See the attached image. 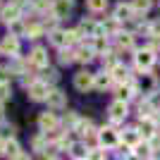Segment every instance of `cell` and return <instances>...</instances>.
Masks as SVG:
<instances>
[{
  "mask_svg": "<svg viewBox=\"0 0 160 160\" xmlns=\"http://www.w3.org/2000/svg\"><path fill=\"white\" fill-rule=\"evenodd\" d=\"M134 62H136V67H139V69H151V67H153V62H155V55H153V50H151V48H146V50H139V53L134 55Z\"/></svg>",
  "mask_w": 160,
  "mask_h": 160,
  "instance_id": "cell-1",
  "label": "cell"
},
{
  "mask_svg": "<svg viewBox=\"0 0 160 160\" xmlns=\"http://www.w3.org/2000/svg\"><path fill=\"white\" fill-rule=\"evenodd\" d=\"M74 86L79 88V91H88L91 86H96V74L91 72H79L74 77Z\"/></svg>",
  "mask_w": 160,
  "mask_h": 160,
  "instance_id": "cell-2",
  "label": "cell"
},
{
  "mask_svg": "<svg viewBox=\"0 0 160 160\" xmlns=\"http://www.w3.org/2000/svg\"><path fill=\"white\" fill-rule=\"evenodd\" d=\"M0 53L2 55H17L19 53V38L17 36H5L0 41Z\"/></svg>",
  "mask_w": 160,
  "mask_h": 160,
  "instance_id": "cell-3",
  "label": "cell"
},
{
  "mask_svg": "<svg viewBox=\"0 0 160 160\" xmlns=\"http://www.w3.org/2000/svg\"><path fill=\"white\" fill-rule=\"evenodd\" d=\"M48 84H43V81H33L31 86H29V96H31V100H46L48 98Z\"/></svg>",
  "mask_w": 160,
  "mask_h": 160,
  "instance_id": "cell-4",
  "label": "cell"
},
{
  "mask_svg": "<svg viewBox=\"0 0 160 160\" xmlns=\"http://www.w3.org/2000/svg\"><path fill=\"white\" fill-rule=\"evenodd\" d=\"M110 117H112L115 122H120L127 117V103L124 100H115L112 105H110Z\"/></svg>",
  "mask_w": 160,
  "mask_h": 160,
  "instance_id": "cell-5",
  "label": "cell"
},
{
  "mask_svg": "<svg viewBox=\"0 0 160 160\" xmlns=\"http://www.w3.org/2000/svg\"><path fill=\"white\" fill-rule=\"evenodd\" d=\"M139 134H141V136H146V139H153V136H155V122L151 120V117H141Z\"/></svg>",
  "mask_w": 160,
  "mask_h": 160,
  "instance_id": "cell-6",
  "label": "cell"
},
{
  "mask_svg": "<svg viewBox=\"0 0 160 160\" xmlns=\"http://www.w3.org/2000/svg\"><path fill=\"white\" fill-rule=\"evenodd\" d=\"M29 62H31L33 67H46L48 65V55L43 48H33L31 50V58H29Z\"/></svg>",
  "mask_w": 160,
  "mask_h": 160,
  "instance_id": "cell-7",
  "label": "cell"
},
{
  "mask_svg": "<svg viewBox=\"0 0 160 160\" xmlns=\"http://www.w3.org/2000/svg\"><path fill=\"white\" fill-rule=\"evenodd\" d=\"M134 17H136V12H134L132 5H117V10H115V19L124 22V19H134Z\"/></svg>",
  "mask_w": 160,
  "mask_h": 160,
  "instance_id": "cell-8",
  "label": "cell"
},
{
  "mask_svg": "<svg viewBox=\"0 0 160 160\" xmlns=\"http://www.w3.org/2000/svg\"><path fill=\"white\" fill-rule=\"evenodd\" d=\"M48 105L50 108H62L65 105V93H62L60 88H53V91H50V93H48Z\"/></svg>",
  "mask_w": 160,
  "mask_h": 160,
  "instance_id": "cell-9",
  "label": "cell"
},
{
  "mask_svg": "<svg viewBox=\"0 0 160 160\" xmlns=\"http://www.w3.org/2000/svg\"><path fill=\"white\" fill-rule=\"evenodd\" d=\"M38 124H41V129H55V124H58L55 112H43L38 117Z\"/></svg>",
  "mask_w": 160,
  "mask_h": 160,
  "instance_id": "cell-10",
  "label": "cell"
},
{
  "mask_svg": "<svg viewBox=\"0 0 160 160\" xmlns=\"http://www.w3.org/2000/svg\"><path fill=\"white\" fill-rule=\"evenodd\" d=\"M69 10H72V0H55L53 2V12L58 17H65Z\"/></svg>",
  "mask_w": 160,
  "mask_h": 160,
  "instance_id": "cell-11",
  "label": "cell"
},
{
  "mask_svg": "<svg viewBox=\"0 0 160 160\" xmlns=\"http://www.w3.org/2000/svg\"><path fill=\"white\" fill-rule=\"evenodd\" d=\"M17 17H19V10H17V5H7L5 10L0 12V19H2V22H10V24H12V22H17Z\"/></svg>",
  "mask_w": 160,
  "mask_h": 160,
  "instance_id": "cell-12",
  "label": "cell"
},
{
  "mask_svg": "<svg viewBox=\"0 0 160 160\" xmlns=\"http://www.w3.org/2000/svg\"><path fill=\"white\" fill-rule=\"evenodd\" d=\"M100 141H103V146L112 148V146H117V134H115L112 129H103V134H100Z\"/></svg>",
  "mask_w": 160,
  "mask_h": 160,
  "instance_id": "cell-13",
  "label": "cell"
},
{
  "mask_svg": "<svg viewBox=\"0 0 160 160\" xmlns=\"http://www.w3.org/2000/svg\"><path fill=\"white\" fill-rule=\"evenodd\" d=\"M110 72H112V77L117 81H129V69L127 67H122V65H115L112 69H110Z\"/></svg>",
  "mask_w": 160,
  "mask_h": 160,
  "instance_id": "cell-14",
  "label": "cell"
},
{
  "mask_svg": "<svg viewBox=\"0 0 160 160\" xmlns=\"http://www.w3.org/2000/svg\"><path fill=\"white\" fill-rule=\"evenodd\" d=\"M93 48H79L77 53H74V60H79V62H88L91 58H93Z\"/></svg>",
  "mask_w": 160,
  "mask_h": 160,
  "instance_id": "cell-15",
  "label": "cell"
},
{
  "mask_svg": "<svg viewBox=\"0 0 160 160\" xmlns=\"http://www.w3.org/2000/svg\"><path fill=\"white\" fill-rule=\"evenodd\" d=\"M110 84H112V74H108V72L96 74V88H108Z\"/></svg>",
  "mask_w": 160,
  "mask_h": 160,
  "instance_id": "cell-16",
  "label": "cell"
},
{
  "mask_svg": "<svg viewBox=\"0 0 160 160\" xmlns=\"http://www.w3.org/2000/svg\"><path fill=\"white\" fill-rule=\"evenodd\" d=\"M139 139H141V134H139V129H129L127 134H124V143L127 146H139Z\"/></svg>",
  "mask_w": 160,
  "mask_h": 160,
  "instance_id": "cell-17",
  "label": "cell"
},
{
  "mask_svg": "<svg viewBox=\"0 0 160 160\" xmlns=\"http://www.w3.org/2000/svg\"><path fill=\"white\" fill-rule=\"evenodd\" d=\"M50 41H53V43H55V46H65V43H67V33L65 31H58V29H53V33H50Z\"/></svg>",
  "mask_w": 160,
  "mask_h": 160,
  "instance_id": "cell-18",
  "label": "cell"
},
{
  "mask_svg": "<svg viewBox=\"0 0 160 160\" xmlns=\"http://www.w3.org/2000/svg\"><path fill=\"white\" fill-rule=\"evenodd\" d=\"M86 5H88L91 12H103L108 7V0H86Z\"/></svg>",
  "mask_w": 160,
  "mask_h": 160,
  "instance_id": "cell-19",
  "label": "cell"
},
{
  "mask_svg": "<svg viewBox=\"0 0 160 160\" xmlns=\"http://www.w3.org/2000/svg\"><path fill=\"white\" fill-rule=\"evenodd\" d=\"M5 153L14 160L17 155H19V143H17V141H7V143H5Z\"/></svg>",
  "mask_w": 160,
  "mask_h": 160,
  "instance_id": "cell-20",
  "label": "cell"
},
{
  "mask_svg": "<svg viewBox=\"0 0 160 160\" xmlns=\"http://www.w3.org/2000/svg\"><path fill=\"white\" fill-rule=\"evenodd\" d=\"M132 7H134V12H136V14H141V12H146L148 7H151V0H134Z\"/></svg>",
  "mask_w": 160,
  "mask_h": 160,
  "instance_id": "cell-21",
  "label": "cell"
},
{
  "mask_svg": "<svg viewBox=\"0 0 160 160\" xmlns=\"http://www.w3.org/2000/svg\"><path fill=\"white\" fill-rule=\"evenodd\" d=\"M134 93V86H120L117 88V100H124L127 103V98Z\"/></svg>",
  "mask_w": 160,
  "mask_h": 160,
  "instance_id": "cell-22",
  "label": "cell"
},
{
  "mask_svg": "<svg viewBox=\"0 0 160 160\" xmlns=\"http://www.w3.org/2000/svg\"><path fill=\"white\" fill-rule=\"evenodd\" d=\"M69 148H72V155H74L77 160H79V158H86V153H88V151L81 146V143H72Z\"/></svg>",
  "mask_w": 160,
  "mask_h": 160,
  "instance_id": "cell-23",
  "label": "cell"
},
{
  "mask_svg": "<svg viewBox=\"0 0 160 160\" xmlns=\"http://www.w3.org/2000/svg\"><path fill=\"white\" fill-rule=\"evenodd\" d=\"M117 36H120L117 41H120L122 48H132L134 46V36H132V33H117Z\"/></svg>",
  "mask_w": 160,
  "mask_h": 160,
  "instance_id": "cell-24",
  "label": "cell"
},
{
  "mask_svg": "<svg viewBox=\"0 0 160 160\" xmlns=\"http://www.w3.org/2000/svg\"><path fill=\"white\" fill-rule=\"evenodd\" d=\"M74 60V53L69 50V48H62V53H60V62L62 65H67V62H72Z\"/></svg>",
  "mask_w": 160,
  "mask_h": 160,
  "instance_id": "cell-25",
  "label": "cell"
},
{
  "mask_svg": "<svg viewBox=\"0 0 160 160\" xmlns=\"http://www.w3.org/2000/svg\"><path fill=\"white\" fill-rule=\"evenodd\" d=\"M105 46H108V41L103 38V36H96V41H93V50H96V53L105 50Z\"/></svg>",
  "mask_w": 160,
  "mask_h": 160,
  "instance_id": "cell-26",
  "label": "cell"
},
{
  "mask_svg": "<svg viewBox=\"0 0 160 160\" xmlns=\"http://www.w3.org/2000/svg\"><path fill=\"white\" fill-rule=\"evenodd\" d=\"M27 33H29V38H38V36H41V27H38V24H29Z\"/></svg>",
  "mask_w": 160,
  "mask_h": 160,
  "instance_id": "cell-27",
  "label": "cell"
},
{
  "mask_svg": "<svg viewBox=\"0 0 160 160\" xmlns=\"http://www.w3.org/2000/svg\"><path fill=\"white\" fill-rule=\"evenodd\" d=\"M88 160H105V153L100 148H93V151H88Z\"/></svg>",
  "mask_w": 160,
  "mask_h": 160,
  "instance_id": "cell-28",
  "label": "cell"
},
{
  "mask_svg": "<svg viewBox=\"0 0 160 160\" xmlns=\"http://www.w3.org/2000/svg\"><path fill=\"white\" fill-rule=\"evenodd\" d=\"M33 7L36 10H48V7H53V2L50 0H33Z\"/></svg>",
  "mask_w": 160,
  "mask_h": 160,
  "instance_id": "cell-29",
  "label": "cell"
},
{
  "mask_svg": "<svg viewBox=\"0 0 160 160\" xmlns=\"http://www.w3.org/2000/svg\"><path fill=\"white\" fill-rule=\"evenodd\" d=\"M148 33H151V36H155V38H160V22H153V24H151V29H148Z\"/></svg>",
  "mask_w": 160,
  "mask_h": 160,
  "instance_id": "cell-30",
  "label": "cell"
},
{
  "mask_svg": "<svg viewBox=\"0 0 160 160\" xmlns=\"http://www.w3.org/2000/svg\"><path fill=\"white\" fill-rule=\"evenodd\" d=\"M148 143H151V148H153V151H160V134H155L153 139H148Z\"/></svg>",
  "mask_w": 160,
  "mask_h": 160,
  "instance_id": "cell-31",
  "label": "cell"
},
{
  "mask_svg": "<svg viewBox=\"0 0 160 160\" xmlns=\"http://www.w3.org/2000/svg\"><path fill=\"white\" fill-rule=\"evenodd\" d=\"M117 22H120V19H110V22H108V24H105V31L115 33V31H117Z\"/></svg>",
  "mask_w": 160,
  "mask_h": 160,
  "instance_id": "cell-32",
  "label": "cell"
},
{
  "mask_svg": "<svg viewBox=\"0 0 160 160\" xmlns=\"http://www.w3.org/2000/svg\"><path fill=\"white\" fill-rule=\"evenodd\" d=\"M33 148H36V151H41V153L46 151V148H43V139H41V136H36V139H33Z\"/></svg>",
  "mask_w": 160,
  "mask_h": 160,
  "instance_id": "cell-33",
  "label": "cell"
},
{
  "mask_svg": "<svg viewBox=\"0 0 160 160\" xmlns=\"http://www.w3.org/2000/svg\"><path fill=\"white\" fill-rule=\"evenodd\" d=\"M7 72H10V69H5V67H0V84H5V81L10 79V74H7Z\"/></svg>",
  "mask_w": 160,
  "mask_h": 160,
  "instance_id": "cell-34",
  "label": "cell"
},
{
  "mask_svg": "<svg viewBox=\"0 0 160 160\" xmlns=\"http://www.w3.org/2000/svg\"><path fill=\"white\" fill-rule=\"evenodd\" d=\"M7 91H10V86H7V84H0V100L7 98Z\"/></svg>",
  "mask_w": 160,
  "mask_h": 160,
  "instance_id": "cell-35",
  "label": "cell"
},
{
  "mask_svg": "<svg viewBox=\"0 0 160 160\" xmlns=\"http://www.w3.org/2000/svg\"><path fill=\"white\" fill-rule=\"evenodd\" d=\"M65 124H77V115H72V112H69V115L65 117Z\"/></svg>",
  "mask_w": 160,
  "mask_h": 160,
  "instance_id": "cell-36",
  "label": "cell"
},
{
  "mask_svg": "<svg viewBox=\"0 0 160 160\" xmlns=\"http://www.w3.org/2000/svg\"><path fill=\"white\" fill-rule=\"evenodd\" d=\"M12 29H14V36H17V33H22V31H24V27H22L19 22H12Z\"/></svg>",
  "mask_w": 160,
  "mask_h": 160,
  "instance_id": "cell-37",
  "label": "cell"
},
{
  "mask_svg": "<svg viewBox=\"0 0 160 160\" xmlns=\"http://www.w3.org/2000/svg\"><path fill=\"white\" fill-rule=\"evenodd\" d=\"M48 79L55 81V79H58V72H53V69H50V72H48Z\"/></svg>",
  "mask_w": 160,
  "mask_h": 160,
  "instance_id": "cell-38",
  "label": "cell"
},
{
  "mask_svg": "<svg viewBox=\"0 0 160 160\" xmlns=\"http://www.w3.org/2000/svg\"><path fill=\"white\" fill-rule=\"evenodd\" d=\"M14 160H31V158H29L27 153H19V155H17V158H14Z\"/></svg>",
  "mask_w": 160,
  "mask_h": 160,
  "instance_id": "cell-39",
  "label": "cell"
},
{
  "mask_svg": "<svg viewBox=\"0 0 160 160\" xmlns=\"http://www.w3.org/2000/svg\"><path fill=\"white\" fill-rule=\"evenodd\" d=\"M2 153H5V141L0 139V155H2Z\"/></svg>",
  "mask_w": 160,
  "mask_h": 160,
  "instance_id": "cell-40",
  "label": "cell"
},
{
  "mask_svg": "<svg viewBox=\"0 0 160 160\" xmlns=\"http://www.w3.org/2000/svg\"><path fill=\"white\" fill-rule=\"evenodd\" d=\"M0 117H2V108H0Z\"/></svg>",
  "mask_w": 160,
  "mask_h": 160,
  "instance_id": "cell-41",
  "label": "cell"
},
{
  "mask_svg": "<svg viewBox=\"0 0 160 160\" xmlns=\"http://www.w3.org/2000/svg\"><path fill=\"white\" fill-rule=\"evenodd\" d=\"M79 160H84V158H79Z\"/></svg>",
  "mask_w": 160,
  "mask_h": 160,
  "instance_id": "cell-42",
  "label": "cell"
}]
</instances>
